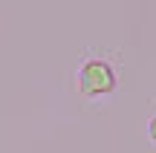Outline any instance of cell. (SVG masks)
Here are the masks:
<instances>
[{"label": "cell", "instance_id": "1", "mask_svg": "<svg viewBox=\"0 0 156 153\" xmlns=\"http://www.w3.org/2000/svg\"><path fill=\"white\" fill-rule=\"evenodd\" d=\"M78 84H81V90L87 92V96H107V92H113V87H116V72H113V67L107 61L90 58V61H84L81 69H78Z\"/></svg>", "mask_w": 156, "mask_h": 153}, {"label": "cell", "instance_id": "2", "mask_svg": "<svg viewBox=\"0 0 156 153\" xmlns=\"http://www.w3.org/2000/svg\"><path fill=\"white\" fill-rule=\"evenodd\" d=\"M147 133H151V139H153V142H156V116H153V119H151V124H147Z\"/></svg>", "mask_w": 156, "mask_h": 153}]
</instances>
